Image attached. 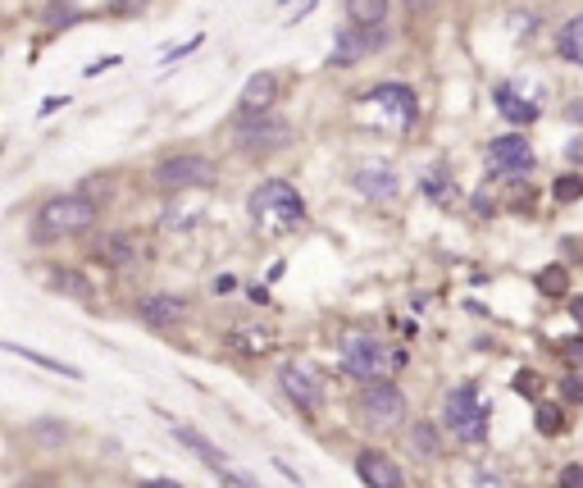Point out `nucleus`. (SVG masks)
Instances as JSON below:
<instances>
[{
  "instance_id": "1",
  "label": "nucleus",
  "mask_w": 583,
  "mask_h": 488,
  "mask_svg": "<svg viewBox=\"0 0 583 488\" xmlns=\"http://www.w3.org/2000/svg\"><path fill=\"white\" fill-rule=\"evenodd\" d=\"M247 211H251V220H256V229H260L265 238H283V233H292V229L306 224V201H301V192L292 187L287 178L260 183V187L251 192V201H247Z\"/></svg>"
},
{
  "instance_id": "2",
  "label": "nucleus",
  "mask_w": 583,
  "mask_h": 488,
  "mask_svg": "<svg viewBox=\"0 0 583 488\" xmlns=\"http://www.w3.org/2000/svg\"><path fill=\"white\" fill-rule=\"evenodd\" d=\"M401 366H406V352L379 342L374 333H346V342H342V370L360 384H383Z\"/></svg>"
},
{
  "instance_id": "3",
  "label": "nucleus",
  "mask_w": 583,
  "mask_h": 488,
  "mask_svg": "<svg viewBox=\"0 0 583 488\" xmlns=\"http://www.w3.org/2000/svg\"><path fill=\"white\" fill-rule=\"evenodd\" d=\"M96 224V201L83 196V192H68V196H50L41 201V211L32 220V233L41 242L50 238H73V233H87Z\"/></svg>"
},
{
  "instance_id": "4",
  "label": "nucleus",
  "mask_w": 583,
  "mask_h": 488,
  "mask_svg": "<svg viewBox=\"0 0 583 488\" xmlns=\"http://www.w3.org/2000/svg\"><path fill=\"white\" fill-rule=\"evenodd\" d=\"M360 119H370L379 128H392V132H406L419 119V96L406 83H383V87H374L360 101Z\"/></svg>"
},
{
  "instance_id": "5",
  "label": "nucleus",
  "mask_w": 583,
  "mask_h": 488,
  "mask_svg": "<svg viewBox=\"0 0 583 488\" xmlns=\"http://www.w3.org/2000/svg\"><path fill=\"white\" fill-rule=\"evenodd\" d=\"M443 420H447V429H452L461 443H470V447H483V443H488V406H483V397H479L474 384H461V388L447 393Z\"/></svg>"
},
{
  "instance_id": "6",
  "label": "nucleus",
  "mask_w": 583,
  "mask_h": 488,
  "mask_svg": "<svg viewBox=\"0 0 583 488\" xmlns=\"http://www.w3.org/2000/svg\"><path fill=\"white\" fill-rule=\"evenodd\" d=\"M355 411H360V420L364 425H374V429H397L406 420V397L397 384H364L360 397H355Z\"/></svg>"
},
{
  "instance_id": "7",
  "label": "nucleus",
  "mask_w": 583,
  "mask_h": 488,
  "mask_svg": "<svg viewBox=\"0 0 583 488\" xmlns=\"http://www.w3.org/2000/svg\"><path fill=\"white\" fill-rule=\"evenodd\" d=\"M497 110L506 123H534L543 114V101H547V87L543 83H529V78H510L492 92Z\"/></svg>"
},
{
  "instance_id": "8",
  "label": "nucleus",
  "mask_w": 583,
  "mask_h": 488,
  "mask_svg": "<svg viewBox=\"0 0 583 488\" xmlns=\"http://www.w3.org/2000/svg\"><path fill=\"white\" fill-rule=\"evenodd\" d=\"M287 142H292V123H283L278 114H242V123H238V147L251 156L283 151Z\"/></svg>"
},
{
  "instance_id": "9",
  "label": "nucleus",
  "mask_w": 583,
  "mask_h": 488,
  "mask_svg": "<svg viewBox=\"0 0 583 488\" xmlns=\"http://www.w3.org/2000/svg\"><path fill=\"white\" fill-rule=\"evenodd\" d=\"M214 160H205V156H169V160H160L156 165V183L165 187V192H192V187H210L214 183Z\"/></svg>"
},
{
  "instance_id": "10",
  "label": "nucleus",
  "mask_w": 583,
  "mask_h": 488,
  "mask_svg": "<svg viewBox=\"0 0 583 488\" xmlns=\"http://www.w3.org/2000/svg\"><path fill=\"white\" fill-rule=\"evenodd\" d=\"M534 160L538 156L529 147V137H520V132H506L488 147V174L492 178H525L534 169Z\"/></svg>"
},
{
  "instance_id": "11",
  "label": "nucleus",
  "mask_w": 583,
  "mask_h": 488,
  "mask_svg": "<svg viewBox=\"0 0 583 488\" xmlns=\"http://www.w3.org/2000/svg\"><path fill=\"white\" fill-rule=\"evenodd\" d=\"M278 384L283 393L292 397V406H301V411H319L324 406V379L315 366H301V361H287L278 370Z\"/></svg>"
},
{
  "instance_id": "12",
  "label": "nucleus",
  "mask_w": 583,
  "mask_h": 488,
  "mask_svg": "<svg viewBox=\"0 0 583 488\" xmlns=\"http://www.w3.org/2000/svg\"><path fill=\"white\" fill-rule=\"evenodd\" d=\"M383 41H388L383 28H346V32H337V46L328 50V64H355L364 55H374Z\"/></svg>"
},
{
  "instance_id": "13",
  "label": "nucleus",
  "mask_w": 583,
  "mask_h": 488,
  "mask_svg": "<svg viewBox=\"0 0 583 488\" xmlns=\"http://www.w3.org/2000/svg\"><path fill=\"white\" fill-rule=\"evenodd\" d=\"M351 187H355L364 201H397L401 178H397V169H392V165H360V169H355V178H351Z\"/></svg>"
},
{
  "instance_id": "14",
  "label": "nucleus",
  "mask_w": 583,
  "mask_h": 488,
  "mask_svg": "<svg viewBox=\"0 0 583 488\" xmlns=\"http://www.w3.org/2000/svg\"><path fill=\"white\" fill-rule=\"evenodd\" d=\"M178 438H183V443H187V447H192V452H196V456L210 465V470H219V474H224L233 488H256V483H251V479H247L238 465H229V456H224V452H214V447H210V443H205L196 429H187V425H183V429H178Z\"/></svg>"
},
{
  "instance_id": "15",
  "label": "nucleus",
  "mask_w": 583,
  "mask_h": 488,
  "mask_svg": "<svg viewBox=\"0 0 583 488\" xmlns=\"http://www.w3.org/2000/svg\"><path fill=\"white\" fill-rule=\"evenodd\" d=\"M355 474L370 483V488H406L397 461L383 456V452H360V456H355Z\"/></svg>"
},
{
  "instance_id": "16",
  "label": "nucleus",
  "mask_w": 583,
  "mask_h": 488,
  "mask_svg": "<svg viewBox=\"0 0 583 488\" xmlns=\"http://www.w3.org/2000/svg\"><path fill=\"white\" fill-rule=\"evenodd\" d=\"M137 315H141L146 324H156V329H174V324H183L187 302H183V297H174V293H156V297H141Z\"/></svg>"
},
{
  "instance_id": "17",
  "label": "nucleus",
  "mask_w": 583,
  "mask_h": 488,
  "mask_svg": "<svg viewBox=\"0 0 583 488\" xmlns=\"http://www.w3.org/2000/svg\"><path fill=\"white\" fill-rule=\"evenodd\" d=\"M274 101H278V78L274 74H256V78H247V87L238 96V110L242 114H269Z\"/></svg>"
},
{
  "instance_id": "18",
  "label": "nucleus",
  "mask_w": 583,
  "mask_h": 488,
  "mask_svg": "<svg viewBox=\"0 0 583 488\" xmlns=\"http://www.w3.org/2000/svg\"><path fill=\"white\" fill-rule=\"evenodd\" d=\"M96 260H101V265H110V269H123V265H132V260H137V242H132V238H123V233H110V238H101V242H96Z\"/></svg>"
},
{
  "instance_id": "19",
  "label": "nucleus",
  "mask_w": 583,
  "mask_h": 488,
  "mask_svg": "<svg viewBox=\"0 0 583 488\" xmlns=\"http://www.w3.org/2000/svg\"><path fill=\"white\" fill-rule=\"evenodd\" d=\"M346 19H351V28H383L388 0H346Z\"/></svg>"
},
{
  "instance_id": "20",
  "label": "nucleus",
  "mask_w": 583,
  "mask_h": 488,
  "mask_svg": "<svg viewBox=\"0 0 583 488\" xmlns=\"http://www.w3.org/2000/svg\"><path fill=\"white\" fill-rule=\"evenodd\" d=\"M556 55L565 64H583V14H574L561 32H556Z\"/></svg>"
},
{
  "instance_id": "21",
  "label": "nucleus",
  "mask_w": 583,
  "mask_h": 488,
  "mask_svg": "<svg viewBox=\"0 0 583 488\" xmlns=\"http://www.w3.org/2000/svg\"><path fill=\"white\" fill-rule=\"evenodd\" d=\"M233 347H238V352H247V357H265L269 347H274V333L242 324V329H233Z\"/></svg>"
},
{
  "instance_id": "22",
  "label": "nucleus",
  "mask_w": 583,
  "mask_h": 488,
  "mask_svg": "<svg viewBox=\"0 0 583 488\" xmlns=\"http://www.w3.org/2000/svg\"><path fill=\"white\" fill-rule=\"evenodd\" d=\"M5 352H14V357H23V361H32V366H41V370H55V375H64V379H78L83 370H73V366H64V361H55V357H41V352H32V347H19V342H10Z\"/></svg>"
},
{
  "instance_id": "23",
  "label": "nucleus",
  "mask_w": 583,
  "mask_h": 488,
  "mask_svg": "<svg viewBox=\"0 0 583 488\" xmlns=\"http://www.w3.org/2000/svg\"><path fill=\"white\" fill-rule=\"evenodd\" d=\"M538 288H543L547 297H570V269H565V265H547V269L538 274Z\"/></svg>"
},
{
  "instance_id": "24",
  "label": "nucleus",
  "mask_w": 583,
  "mask_h": 488,
  "mask_svg": "<svg viewBox=\"0 0 583 488\" xmlns=\"http://www.w3.org/2000/svg\"><path fill=\"white\" fill-rule=\"evenodd\" d=\"M73 19H78V10H73L68 0H46V10H41V23H46V28H68Z\"/></svg>"
},
{
  "instance_id": "25",
  "label": "nucleus",
  "mask_w": 583,
  "mask_h": 488,
  "mask_svg": "<svg viewBox=\"0 0 583 488\" xmlns=\"http://www.w3.org/2000/svg\"><path fill=\"white\" fill-rule=\"evenodd\" d=\"M424 196H428V201H452V174H447V169L424 174Z\"/></svg>"
},
{
  "instance_id": "26",
  "label": "nucleus",
  "mask_w": 583,
  "mask_h": 488,
  "mask_svg": "<svg viewBox=\"0 0 583 488\" xmlns=\"http://www.w3.org/2000/svg\"><path fill=\"white\" fill-rule=\"evenodd\" d=\"M55 288H64V293H73V297L92 302V284H87L83 274H73V269H59V274H55Z\"/></svg>"
},
{
  "instance_id": "27",
  "label": "nucleus",
  "mask_w": 583,
  "mask_h": 488,
  "mask_svg": "<svg viewBox=\"0 0 583 488\" xmlns=\"http://www.w3.org/2000/svg\"><path fill=\"white\" fill-rule=\"evenodd\" d=\"M410 443H415V452L428 461V456H437V429L433 425H415L410 429Z\"/></svg>"
},
{
  "instance_id": "28",
  "label": "nucleus",
  "mask_w": 583,
  "mask_h": 488,
  "mask_svg": "<svg viewBox=\"0 0 583 488\" xmlns=\"http://www.w3.org/2000/svg\"><path fill=\"white\" fill-rule=\"evenodd\" d=\"M552 196H556L561 205L579 201V196H583V178H579V174H561V178H556V187H552Z\"/></svg>"
},
{
  "instance_id": "29",
  "label": "nucleus",
  "mask_w": 583,
  "mask_h": 488,
  "mask_svg": "<svg viewBox=\"0 0 583 488\" xmlns=\"http://www.w3.org/2000/svg\"><path fill=\"white\" fill-rule=\"evenodd\" d=\"M534 425H538L543 434H561V429H565V415H561V406H547V402H543L538 415H534Z\"/></svg>"
},
{
  "instance_id": "30",
  "label": "nucleus",
  "mask_w": 583,
  "mask_h": 488,
  "mask_svg": "<svg viewBox=\"0 0 583 488\" xmlns=\"http://www.w3.org/2000/svg\"><path fill=\"white\" fill-rule=\"evenodd\" d=\"M470 488H510V483L501 479L497 465H474V470H470Z\"/></svg>"
},
{
  "instance_id": "31",
  "label": "nucleus",
  "mask_w": 583,
  "mask_h": 488,
  "mask_svg": "<svg viewBox=\"0 0 583 488\" xmlns=\"http://www.w3.org/2000/svg\"><path fill=\"white\" fill-rule=\"evenodd\" d=\"M32 434H37V438H41L46 447H59V443L68 438V429H64V425H50V420H41V425H37Z\"/></svg>"
},
{
  "instance_id": "32",
  "label": "nucleus",
  "mask_w": 583,
  "mask_h": 488,
  "mask_svg": "<svg viewBox=\"0 0 583 488\" xmlns=\"http://www.w3.org/2000/svg\"><path fill=\"white\" fill-rule=\"evenodd\" d=\"M561 357H565L574 370H583V338H570V342H561Z\"/></svg>"
},
{
  "instance_id": "33",
  "label": "nucleus",
  "mask_w": 583,
  "mask_h": 488,
  "mask_svg": "<svg viewBox=\"0 0 583 488\" xmlns=\"http://www.w3.org/2000/svg\"><path fill=\"white\" fill-rule=\"evenodd\" d=\"M151 0H110V14H141Z\"/></svg>"
},
{
  "instance_id": "34",
  "label": "nucleus",
  "mask_w": 583,
  "mask_h": 488,
  "mask_svg": "<svg viewBox=\"0 0 583 488\" xmlns=\"http://www.w3.org/2000/svg\"><path fill=\"white\" fill-rule=\"evenodd\" d=\"M516 393L534 397V393H538V375H534V370H520V375H516Z\"/></svg>"
},
{
  "instance_id": "35",
  "label": "nucleus",
  "mask_w": 583,
  "mask_h": 488,
  "mask_svg": "<svg viewBox=\"0 0 583 488\" xmlns=\"http://www.w3.org/2000/svg\"><path fill=\"white\" fill-rule=\"evenodd\" d=\"M561 488H583V465H565L561 470Z\"/></svg>"
},
{
  "instance_id": "36",
  "label": "nucleus",
  "mask_w": 583,
  "mask_h": 488,
  "mask_svg": "<svg viewBox=\"0 0 583 488\" xmlns=\"http://www.w3.org/2000/svg\"><path fill=\"white\" fill-rule=\"evenodd\" d=\"M561 393H565V402H583V379H565Z\"/></svg>"
},
{
  "instance_id": "37",
  "label": "nucleus",
  "mask_w": 583,
  "mask_h": 488,
  "mask_svg": "<svg viewBox=\"0 0 583 488\" xmlns=\"http://www.w3.org/2000/svg\"><path fill=\"white\" fill-rule=\"evenodd\" d=\"M410 5V14H428V10H437V0H406Z\"/></svg>"
},
{
  "instance_id": "38",
  "label": "nucleus",
  "mask_w": 583,
  "mask_h": 488,
  "mask_svg": "<svg viewBox=\"0 0 583 488\" xmlns=\"http://www.w3.org/2000/svg\"><path fill=\"white\" fill-rule=\"evenodd\" d=\"M565 119H570V123H583V101H570V105H565Z\"/></svg>"
},
{
  "instance_id": "39",
  "label": "nucleus",
  "mask_w": 583,
  "mask_h": 488,
  "mask_svg": "<svg viewBox=\"0 0 583 488\" xmlns=\"http://www.w3.org/2000/svg\"><path fill=\"white\" fill-rule=\"evenodd\" d=\"M570 315H574V324L583 329V297H570Z\"/></svg>"
},
{
  "instance_id": "40",
  "label": "nucleus",
  "mask_w": 583,
  "mask_h": 488,
  "mask_svg": "<svg viewBox=\"0 0 583 488\" xmlns=\"http://www.w3.org/2000/svg\"><path fill=\"white\" fill-rule=\"evenodd\" d=\"M141 488H183V483H174V479H151V483H141Z\"/></svg>"
}]
</instances>
